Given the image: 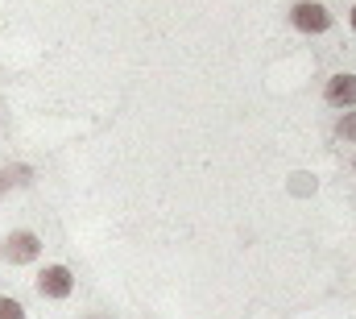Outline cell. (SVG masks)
I'll use <instances>...</instances> for the list:
<instances>
[{
    "label": "cell",
    "instance_id": "6da1fadb",
    "mask_svg": "<svg viewBox=\"0 0 356 319\" xmlns=\"http://www.w3.org/2000/svg\"><path fill=\"white\" fill-rule=\"evenodd\" d=\"M38 253H42V240L33 237V233H8L4 244H0V257L8 265H29Z\"/></svg>",
    "mask_w": 356,
    "mask_h": 319
},
{
    "label": "cell",
    "instance_id": "7a4b0ae2",
    "mask_svg": "<svg viewBox=\"0 0 356 319\" xmlns=\"http://www.w3.org/2000/svg\"><path fill=\"white\" fill-rule=\"evenodd\" d=\"M71 290H75V278H71L67 265H46L38 274V295L42 299H67Z\"/></svg>",
    "mask_w": 356,
    "mask_h": 319
},
{
    "label": "cell",
    "instance_id": "3957f363",
    "mask_svg": "<svg viewBox=\"0 0 356 319\" xmlns=\"http://www.w3.org/2000/svg\"><path fill=\"white\" fill-rule=\"evenodd\" d=\"M290 17H294V25H298L302 33H323V29L332 25V13H327L319 0H298Z\"/></svg>",
    "mask_w": 356,
    "mask_h": 319
},
{
    "label": "cell",
    "instance_id": "277c9868",
    "mask_svg": "<svg viewBox=\"0 0 356 319\" xmlns=\"http://www.w3.org/2000/svg\"><path fill=\"white\" fill-rule=\"evenodd\" d=\"M327 104L332 108H356V75H336L327 83Z\"/></svg>",
    "mask_w": 356,
    "mask_h": 319
},
{
    "label": "cell",
    "instance_id": "5b68a950",
    "mask_svg": "<svg viewBox=\"0 0 356 319\" xmlns=\"http://www.w3.org/2000/svg\"><path fill=\"white\" fill-rule=\"evenodd\" d=\"M29 178H33L29 166H4V170H0V191H8V187H29Z\"/></svg>",
    "mask_w": 356,
    "mask_h": 319
},
{
    "label": "cell",
    "instance_id": "8992f818",
    "mask_svg": "<svg viewBox=\"0 0 356 319\" xmlns=\"http://www.w3.org/2000/svg\"><path fill=\"white\" fill-rule=\"evenodd\" d=\"M336 137L356 141V112H344V116H340V125H336Z\"/></svg>",
    "mask_w": 356,
    "mask_h": 319
},
{
    "label": "cell",
    "instance_id": "52a82bcc",
    "mask_svg": "<svg viewBox=\"0 0 356 319\" xmlns=\"http://www.w3.org/2000/svg\"><path fill=\"white\" fill-rule=\"evenodd\" d=\"M0 319H25V307L17 299H0Z\"/></svg>",
    "mask_w": 356,
    "mask_h": 319
},
{
    "label": "cell",
    "instance_id": "ba28073f",
    "mask_svg": "<svg viewBox=\"0 0 356 319\" xmlns=\"http://www.w3.org/2000/svg\"><path fill=\"white\" fill-rule=\"evenodd\" d=\"M290 187H294V195H315V178L311 174H294Z\"/></svg>",
    "mask_w": 356,
    "mask_h": 319
},
{
    "label": "cell",
    "instance_id": "9c48e42d",
    "mask_svg": "<svg viewBox=\"0 0 356 319\" xmlns=\"http://www.w3.org/2000/svg\"><path fill=\"white\" fill-rule=\"evenodd\" d=\"M348 21H353V29H356V8H353V13H348Z\"/></svg>",
    "mask_w": 356,
    "mask_h": 319
}]
</instances>
